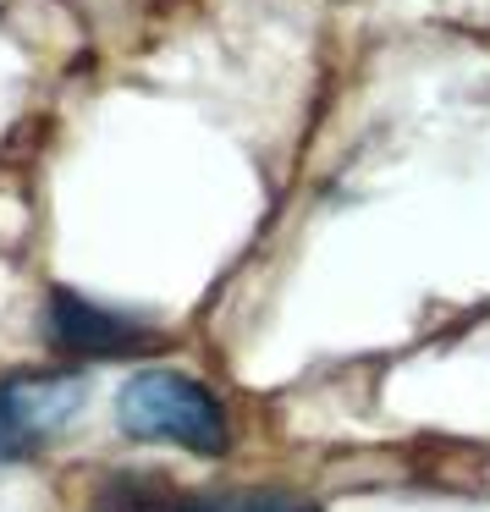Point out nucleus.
Returning a JSON list of instances; mask_svg holds the SVG:
<instances>
[{
    "label": "nucleus",
    "mask_w": 490,
    "mask_h": 512,
    "mask_svg": "<svg viewBox=\"0 0 490 512\" xmlns=\"http://www.w3.org/2000/svg\"><path fill=\"white\" fill-rule=\"evenodd\" d=\"M116 424L133 441L182 446L199 457L226 452V408L204 380L182 369H138L116 391Z\"/></svg>",
    "instance_id": "obj_1"
},
{
    "label": "nucleus",
    "mask_w": 490,
    "mask_h": 512,
    "mask_svg": "<svg viewBox=\"0 0 490 512\" xmlns=\"http://www.w3.org/2000/svg\"><path fill=\"white\" fill-rule=\"evenodd\" d=\"M83 408V375L45 369V375L0 380V463H23L45 441H56Z\"/></svg>",
    "instance_id": "obj_2"
},
{
    "label": "nucleus",
    "mask_w": 490,
    "mask_h": 512,
    "mask_svg": "<svg viewBox=\"0 0 490 512\" xmlns=\"http://www.w3.org/2000/svg\"><path fill=\"white\" fill-rule=\"evenodd\" d=\"M45 336L56 353L72 358H127V353H144L155 342L144 320L111 309V303H94L72 287H56L45 303Z\"/></svg>",
    "instance_id": "obj_3"
},
{
    "label": "nucleus",
    "mask_w": 490,
    "mask_h": 512,
    "mask_svg": "<svg viewBox=\"0 0 490 512\" xmlns=\"http://www.w3.org/2000/svg\"><path fill=\"white\" fill-rule=\"evenodd\" d=\"M177 512H320L309 496H292V490H210V496H188Z\"/></svg>",
    "instance_id": "obj_4"
}]
</instances>
